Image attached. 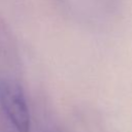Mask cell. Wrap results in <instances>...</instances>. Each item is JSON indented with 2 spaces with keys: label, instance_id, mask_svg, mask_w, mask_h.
<instances>
[{
  "label": "cell",
  "instance_id": "1",
  "mask_svg": "<svg viewBox=\"0 0 132 132\" xmlns=\"http://www.w3.org/2000/svg\"><path fill=\"white\" fill-rule=\"evenodd\" d=\"M0 106L18 132H29L31 114L23 89L10 80L0 81Z\"/></svg>",
  "mask_w": 132,
  "mask_h": 132
}]
</instances>
